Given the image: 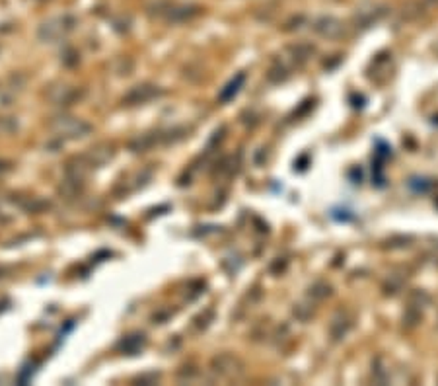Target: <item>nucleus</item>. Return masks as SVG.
<instances>
[{"mask_svg":"<svg viewBox=\"0 0 438 386\" xmlns=\"http://www.w3.org/2000/svg\"><path fill=\"white\" fill-rule=\"evenodd\" d=\"M314 30L318 31L319 36H324V38L333 39L339 38L343 33V24L339 20H335V18H319L316 26H314Z\"/></svg>","mask_w":438,"mask_h":386,"instance_id":"3","label":"nucleus"},{"mask_svg":"<svg viewBox=\"0 0 438 386\" xmlns=\"http://www.w3.org/2000/svg\"><path fill=\"white\" fill-rule=\"evenodd\" d=\"M197 12H199V8L187 6V4H183V6H170L168 12H166V18L170 22H186V20H191L193 16H197Z\"/></svg>","mask_w":438,"mask_h":386,"instance_id":"5","label":"nucleus"},{"mask_svg":"<svg viewBox=\"0 0 438 386\" xmlns=\"http://www.w3.org/2000/svg\"><path fill=\"white\" fill-rule=\"evenodd\" d=\"M112 147H107V145H97V147H94V149H90L88 155H84L82 158L86 160V164H88L90 168H97V166H102V164H105L110 158H112Z\"/></svg>","mask_w":438,"mask_h":386,"instance_id":"4","label":"nucleus"},{"mask_svg":"<svg viewBox=\"0 0 438 386\" xmlns=\"http://www.w3.org/2000/svg\"><path fill=\"white\" fill-rule=\"evenodd\" d=\"M53 133L60 137V139H80V137H86V135L92 131V127L82 121L78 118H57L51 123Z\"/></svg>","mask_w":438,"mask_h":386,"instance_id":"1","label":"nucleus"},{"mask_svg":"<svg viewBox=\"0 0 438 386\" xmlns=\"http://www.w3.org/2000/svg\"><path fill=\"white\" fill-rule=\"evenodd\" d=\"M75 28V22L68 18V16H57V18H51L47 22L41 24L39 28V38L43 41H49V43H55V41H60L65 39Z\"/></svg>","mask_w":438,"mask_h":386,"instance_id":"2","label":"nucleus"},{"mask_svg":"<svg viewBox=\"0 0 438 386\" xmlns=\"http://www.w3.org/2000/svg\"><path fill=\"white\" fill-rule=\"evenodd\" d=\"M432 2H438V0H432Z\"/></svg>","mask_w":438,"mask_h":386,"instance_id":"6","label":"nucleus"}]
</instances>
